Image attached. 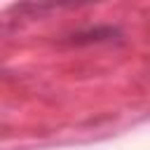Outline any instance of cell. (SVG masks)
<instances>
[{"mask_svg": "<svg viewBox=\"0 0 150 150\" xmlns=\"http://www.w3.org/2000/svg\"><path fill=\"white\" fill-rule=\"evenodd\" d=\"M115 35H120L117 28L112 26H96V28H87V30H80L70 38L73 45H89V42H108V40H115Z\"/></svg>", "mask_w": 150, "mask_h": 150, "instance_id": "cell-1", "label": "cell"}]
</instances>
